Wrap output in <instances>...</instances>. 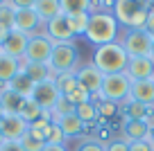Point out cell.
<instances>
[{
    "label": "cell",
    "instance_id": "45",
    "mask_svg": "<svg viewBox=\"0 0 154 151\" xmlns=\"http://www.w3.org/2000/svg\"><path fill=\"white\" fill-rule=\"evenodd\" d=\"M0 88H2V86H0Z\"/></svg>",
    "mask_w": 154,
    "mask_h": 151
},
{
    "label": "cell",
    "instance_id": "2",
    "mask_svg": "<svg viewBox=\"0 0 154 151\" xmlns=\"http://www.w3.org/2000/svg\"><path fill=\"white\" fill-rule=\"evenodd\" d=\"M91 63L102 75H116V72H125L129 57H127L125 47L120 45V41H116V43H106V45L95 47Z\"/></svg>",
    "mask_w": 154,
    "mask_h": 151
},
{
    "label": "cell",
    "instance_id": "7",
    "mask_svg": "<svg viewBox=\"0 0 154 151\" xmlns=\"http://www.w3.org/2000/svg\"><path fill=\"white\" fill-rule=\"evenodd\" d=\"M16 9V27L18 32L27 34V36H36V34L43 32V23H41V18L36 16V11L32 9V2L29 0H20V2H11Z\"/></svg>",
    "mask_w": 154,
    "mask_h": 151
},
{
    "label": "cell",
    "instance_id": "13",
    "mask_svg": "<svg viewBox=\"0 0 154 151\" xmlns=\"http://www.w3.org/2000/svg\"><path fill=\"white\" fill-rule=\"evenodd\" d=\"M125 75L129 77V81H149L154 79V61L149 57H136V59H129L125 68Z\"/></svg>",
    "mask_w": 154,
    "mask_h": 151
},
{
    "label": "cell",
    "instance_id": "11",
    "mask_svg": "<svg viewBox=\"0 0 154 151\" xmlns=\"http://www.w3.org/2000/svg\"><path fill=\"white\" fill-rule=\"evenodd\" d=\"M59 97H61V95H59L57 86H54V79L43 81V84H36V86H34L32 99L45 111V113H50V111L54 108V104L59 102Z\"/></svg>",
    "mask_w": 154,
    "mask_h": 151
},
{
    "label": "cell",
    "instance_id": "35",
    "mask_svg": "<svg viewBox=\"0 0 154 151\" xmlns=\"http://www.w3.org/2000/svg\"><path fill=\"white\" fill-rule=\"evenodd\" d=\"M143 29H145V32H147L149 36L154 38V7L147 11V18H145V27H143Z\"/></svg>",
    "mask_w": 154,
    "mask_h": 151
},
{
    "label": "cell",
    "instance_id": "26",
    "mask_svg": "<svg viewBox=\"0 0 154 151\" xmlns=\"http://www.w3.org/2000/svg\"><path fill=\"white\" fill-rule=\"evenodd\" d=\"M54 86H57V90H59V95H61V97H68V95L77 88V77H75V72L54 75Z\"/></svg>",
    "mask_w": 154,
    "mask_h": 151
},
{
    "label": "cell",
    "instance_id": "19",
    "mask_svg": "<svg viewBox=\"0 0 154 151\" xmlns=\"http://www.w3.org/2000/svg\"><path fill=\"white\" fill-rule=\"evenodd\" d=\"M23 104H25V99L20 97V95H16L14 90H9L7 86L0 88V106H2L5 115H18L20 108H23Z\"/></svg>",
    "mask_w": 154,
    "mask_h": 151
},
{
    "label": "cell",
    "instance_id": "29",
    "mask_svg": "<svg viewBox=\"0 0 154 151\" xmlns=\"http://www.w3.org/2000/svg\"><path fill=\"white\" fill-rule=\"evenodd\" d=\"M95 106H97V113H100V117H102V120H106V122L120 113V106L113 104V102H104V99H102V102H97Z\"/></svg>",
    "mask_w": 154,
    "mask_h": 151
},
{
    "label": "cell",
    "instance_id": "17",
    "mask_svg": "<svg viewBox=\"0 0 154 151\" xmlns=\"http://www.w3.org/2000/svg\"><path fill=\"white\" fill-rule=\"evenodd\" d=\"M18 75H20V59L0 50V86H7Z\"/></svg>",
    "mask_w": 154,
    "mask_h": 151
},
{
    "label": "cell",
    "instance_id": "27",
    "mask_svg": "<svg viewBox=\"0 0 154 151\" xmlns=\"http://www.w3.org/2000/svg\"><path fill=\"white\" fill-rule=\"evenodd\" d=\"M75 108L77 106L72 104L68 97H59V102L54 104V108L50 111V120H52V124H57L61 117H66V115H72L75 113Z\"/></svg>",
    "mask_w": 154,
    "mask_h": 151
},
{
    "label": "cell",
    "instance_id": "24",
    "mask_svg": "<svg viewBox=\"0 0 154 151\" xmlns=\"http://www.w3.org/2000/svg\"><path fill=\"white\" fill-rule=\"evenodd\" d=\"M75 115L79 117V122L84 124V126H91V124H97V120H100V113H97V106L93 104V102H86V104H79L75 108Z\"/></svg>",
    "mask_w": 154,
    "mask_h": 151
},
{
    "label": "cell",
    "instance_id": "22",
    "mask_svg": "<svg viewBox=\"0 0 154 151\" xmlns=\"http://www.w3.org/2000/svg\"><path fill=\"white\" fill-rule=\"evenodd\" d=\"M34 81L29 79L27 75H23V72H20L18 77H14V79L9 81V84H7V88L9 90H14L16 95H20V97L23 99H32V93H34Z\"/></svg>",
    "mask_w": 154,
    "mask_h": 151
},
{
    "label": "cell",
    "instance_id": "38",
    "mask_svg": "<svg viewBox=\"0 0 154 151\" xmlns=\"http://www.w3.org/2000/svg\"><path fill=\"white\" fill-rule=\"evenodd\" d=\"M43 151H68V149H66V144H45Z\"/></svg>",
    "mask_w": 154,
    "mask_h": 151
},
{
    "label": "cell",
    "instance_id": "3",
    "mask_svg": "<svg viewBox=\"0 0 154 151\" xmlns=\"http://www.w3.org/2000/svg\"><path fill=\"white\" fill-rule=\"evenodd\" d=\"M152 9V2H138V0H116L113 2V18L125 29H143L147 11Z\"/></svg>",
    "mask_w": 154,
    "mask_h": 151
},
{
    "label": "cell",
    "instance_id": "37",
    "mask_svg": "<svg viewBox=\"0 0 154 151\" xmlns=\"http://www.w3.org/2000/svg\"><path fill=\"white\" fill-rule=\"evenodd\" d=\"M0 151H25V149H23V144H20V142H9V140H7Z\"/></svg>",
    "mask_w": 154,
    "mask_h": 151
},
{
    "label": "cell",
    "instance_id": "20",
    "mask_svg": "<svg viewBox=\"0 0 154 151\" xmlns=\"http://www.w3.org/2000/svg\"><path fill=\"white\" fill-rule=\"evenodd\" d=\"M57 126L61 129V133L66 135V140H75V138H84V124L79 122L75 113L72 115H66L57 122Z\"/></svg>",
    "mask_w": 154,
    "mask_h": 151
},
{
    "label": "cell",
    "instance_id": "12",
    "mask_svg": "<svg viewBox=\"0 0 154 151\" xmlns=\"http://www.w3.org/2000/svg\"><path fill=\"white\" fill-rule=\"evenodd\" d=\"M27 131H29V124L20 115H5L0 120V133L9 142H20Z\"/></svg>",
    "mask_w": 154,
    "mask_h": 151
},
{
    "label": "cell",
    "instance_id": "43",
    "mask_svg": "<svg viewBox=\"0 0 154 151\" xmlns=\"http://www.w3.org/2000/svg\"><path fill=\"white\" fill-rule=\"evenodd\" d=\"M2 117H5V111H2V106H0V120H2Z\"/></svg>",
    "mask_w": 154,
    "mask_h": 151
},
{
    "label": "cell",
    "instance_id": "23",
    "mask_svg": "<svg viewBox=\"0 0 154 151\" xmlns=\"http://www.w3.org/2000/svg\"><path fill=\"white\" fill-rule=\"evenodd\" d=\"M68 20V27H70V32L77 36H84L86 34V27H88V18H91V14H86V11H75V14H63Z\"/></svg>",
    "mask_w": 154,
    "mask_h": 151
},
{
    "label": "cell",
    "instance_id": "40",
    "mask_svg": "<svg viewBox=\"0 0 154 151\" xmlns=\"http://www.w3.org/2000/svg\"><path fill=\"white\" fill-rule=\"evenodd\" d=\"M149 144H152V149H154V129L149 131Z\"/></svg>",
    "mask_w": 154,
    "mask_h": 151
},
{
    "label": "cell",
    "instance_id": "1",
    "mask_svg": "<svg viewBox=\"0 0 154 151\" xmlns=\"http://www.w3.org/2000/svg\"><path fill=\"white\" fill-rule=\"evenodd\" d=\"M118 34H120V25L113 18V11L97 9L88 18V27H86L84 38L88 43H93L95 47H100V45H106V43H116Z\"/></svg>",
    "mask_w": 154,
    "mask_h": 151
},
{
    "label": "cell",
    "instance_id": "15",
    "mask_svg": "<svg viewBox=\"0 0 154 151\" xmlns=\"http://www.w3.org/2000/svg\"><path fill=\"white\" fill-rule=\"evenodd\" d=\"M129 99L131 102H138L143 106H154V79L149 81H134L129 90Z\"/></svg>",
    "mask_w": 154,
    "mask_h": 151
},
{
    "label": "cell",
    "instance_id": "34",
    "mask_svg": "<svg viewBox=\"0 0 154 151\" xmlns=\"http://www.w3.org/2000/svg\"><path fill=\"white\" fill-rule=\"evenodd\" d=\"M104 149L106 151H129V142H127L125 138H113Z\"/></svg>",
    "mask_w": 154,
    "mask_h": 151
},
{
    "label": "cell",
    "instance_id": "6",
    "mask_svg": "<svg viewBox=\"0 0 154 151\" xmlns=\"http://www.w3.org/2000/svg\"><path fill=\"white\" fill-rule=\"evenodd\" d=\"M118 41H120V45L125 47L127 57L136 59V57H149L154 38L149 36L145 29H125L122 38H118Z\"/></svg>",
    "mask_w": 154,
    "mask_h": 151
},
{
    "label": "cell",
    "instance_id": "33",
    "mask_svg": "<svg viewBox=\"0 0 154 151\" xmlns=\"http://www.w3.org/2000/svg\"><path fill=\"white\" fill-rule=\"evenodd\" d=\"M77 151H106L104 144H100L93 138H82V142L77 144Z\"/></svg>",
    "mask_w": 154,
    "mask_h": 151
},
{
    "label": "cell",
    "instance_id": "8",
    "mask_svg": "<svg viewBox=\"0 0 154 151\" xmlns=\"http://www.w3.org/2000/svg\"><path fill=\"white\" fill-rule=\"evenodd\" d=\"M52 47H54V43L50 41L43 32L36 34V36H29V43H27L23 61L25 63H43V66H48L50 57H52Z\"/></svg>",
    "mask_w": 154,
    "mask_h": 151
},
{
    "label": "cell",
    "instance_id": "14",
    "mask_svg": "<svg viewBox=\"0 0 154 151\" xmlns=\"http://www.w3.org/2000/svg\"><path fill=\"white\" fill-rule=\"evenodd\" d=\"M27 43H29V36H27V34L18 32V29H11V32L7 34L5 43L0 45V50L23 61V57H25V50H27Z\"/></svg>",
    "mask_w": 154,
    "mask_h": 151
},
{
    "label": "cell",
    "instance_id": "31",
    "mask_svg": "<svg viewBox=\"0 0 154 151\" xmlns=\"http://www.w3.org/2000/svg\"><path fill=\"white\" fill-rule=\"evenodd\" d=\"M91 97H93V95L88 93V90H84L79 84H77V88L72 90L70 95H68V99H70V102H72L75 106H79V104H86V102H91Z\"/></svg>",
    "mask_w": 154,
    "mask_h": 151
},
{
    "label": "cell",
    "instance_id": "41",
    "mask_svg": "<svg viewBox=\"0 0 154 151\" xmlns=\"http://www.w3.org/2000/svg\"><path fill=\"white\" fill-rule=\"evenodd\" d=\"M149 59L154 61V41H152V50H149Z\"/></svg>",
    "mask_w": 154,
    "mask_h": 151
},
{
    "label": "cell",
    "instance_id": "42",
    "mask_svg": "<svg viewBox=\"0 0 154 151\" xmlns=\"http://www.w3.org/2000/svg\"><path fill=\"white\" fill-rule=\"evenodd\" d=\"M5 142H7V140L2 138V133H0V149H2V144H5Z\"/></svg>",
    "mask_w": 154,
    "mask_h": 151
},
{
    "label": "cell",
    "instance_id": "21",
    "mask_svg": "<svg viewBox=\"0 0 154 151\" xmlns=\"http://www.w3.org/2000/svg\"><path fill=\"white\" fill-rule=\"evenodd\" d=\"M127 142H149V126L145 122H122Z\"/></svg>",
    "mask_w": 154,
    "mask_h": 151
},
{
    "label": "cell",
    "instance_id": "32",
    "mask_svg": "<svg viewBox=\"0 0 154 151\" xmlns=\"http://www.w3.org/2000/svg\"><path fill=\"white\" fill-rule=\"evenodd\" d=\"M45 144H66V135L61 133V129L57 124H52L48 131V138H45Z\"/></svg>",
    "mask_w": 154,
    "mask_h": 151
},
{
    "label": "cell",
    "instance_id": "30",
    "mask_svg": "<svg viewBox=\"0 0 154 151\" xmlns=\"http://www.w3.org/2000/svg\"><path fill=\"white\" fill-rule=\"evenodd\" d=\"M20 144H23V149H25V151H43V149H45V142H43V140H38V138H34L29 131L23 135Z\"/></svg>",
    "mask_w": 154,
    "mask_h": 151
},
{
    "label": "cell",
    "instance_id": "5",
    "mask_svg": "<svg viewBox=\"0 0 154 151\" xmlns=\"http://www.w3.org/2000/svg\"><path fill=\"white\" fill-rule=\"evenodd\" d=\"M79 59V50L75 43H59L52 47V57H50V70L54 75H63V72H77V68L82 66Z\"/></svg>",
    "mask_w": 154,
    "mask_h": 151
},
{
    "label": "cell",
    "instance_id": "4",
    "mask_svg": "<svg viewBox=\"0 0 154 151\" xmlns=\"http://www.w3.org/2000/svg\"><path fill=\"white\" fill-rule=\"evenodd\" d=\"M129 90H131V81L125 72L104 75V81H102V88H100V99L122 106L125 102H129Z\"/></svg>",
    "mask_w": 154,
    "mask_h": 151
},
{
    "label": "cell",
    "instance_id": "39",
    "mask_svg": "<svg viewBox=\"0 0 154 151\" xmlns=\"http://www.w3.org/2000/svg\"><path fill=\"white\" fill-rule=\"evenodd\" d=\"M7 34H9V32H7V29H5V27H2V25H0V45H2V43H5V38H7Z\"/></svg>",
    "mask_w": 154,
    "mask_h": 151
},
{
    "label": "cell",
    "instance_id": "16",
    "mask_svg": "<svg viewBox=\"0 0 154 151\" xmlns=\"http://www.w3.org/2000/svg\"><path fill=\"white\" fill-rule=\"evenodd\" d=\"M32 9L36 11V16L41 18V23H48V20L57 18L63 14L61 0H32Z\"/></svg>",
    "mask_w": 154,
    "mask_h": 151
},
{
    "label": "cell",
    "instance_id": "44",
    "mask_svg": "<svg viewBox=\"0 0 154 151\" xmlns=\"http://www.w3.org/2000/svg\"><path fill=\"white\" fill-rule=\"evenodd\" d=\"M152 7H154V2H152Z\"/></svg>",
    "mask_w": 154,
    "mask_h": 151
},
{
    "label": "cell",
    "instance_id": "10",
    "mask_svg": "<svg viewBox=\"0 0 154 151\" xmlns=\"http://www.w3.org/2000/svg\"><path fill=\"white\" fill-rule=\"evenodd\" d=\"M43 34L54 45H59V43H75V34L70 32L68 20H66L63 14L57 16V18H52V20H48V23L43 25Z\"/></svg>",
    "mask_w": 154,
    "mask_h": 151
},
{
    "label": "cell",
    "instance_id": "18",
    "mask_svg": "<svg viewBox=\"0 0 154 151\" xmlns=\"http://www.w3.org/2000/svg\"><path fill=\"white\" fill-rule=\"evenodd\" d=\"M20 72L27 75L34 84H43V81L54 79V72L50 70V66H43V63H25V61H20Z\"/></svg>",
    "mask_w": 154,
    "mask_h": 151
},
{
    "label": "cell",
    "instance_id": "25",
    "mask_svg": "<svg viewBox=\"0 0 154 151\" xmlns=\"http://www.w3.org/2000/svg\"><path fill=\"white\" fill-rule=\"evenodd\" d=\"M18 115H20V117H23L27 124H34V122H38L41 117H45L48 113H45V111L41 108V106H38L34 99H25V104H23V108H20Z\"/></svg>",
    "mask_w": 154,
    "mask_h": 151
},
{
    "label": "cell",
    "instance_id": "9",
    "mask_svg": "<svg viewBox=\"0 0 154 151\" xmlns=\"http://www.w3.org/2000/svg\"><path fill=\"white\" fill-rule=\"evenodd\" d=\"M77 77V84L82 86L84 90H88L91 95H100V88H102V81H104V75L93 66L91 61L88 63H82L75 72Z\"/></svg>",
    "mask_w": 154,
    "mask_h": 151
},
{
    "label": "cell",
    "instance_id": "36",
    "mask_svg": "<svg viewBox=\"0 0 154 151\" xmlns=\"http://www.w3.org/2000/svg\"><path fill=\"white\" fill-rule=\"evenodd\" d=\"M129 151H154L149 142H129Z\"/></svg>",
    "mask_w": 154,
    "mask_h": 151
},
{
    "label": "cell",
    "instance_id": "28",
    "mask_svg": "<svg viewBox=\"0 0 154 151\" xmlns=\"http://www.w3.org/2000/svg\"><path fill=\"white\" fill-rule=\"evenodd\" d=\"M0 25H2L7 32H11V29L16 27V9H14V5H11V0H2V2H0Z\"/></svg>",
    "mask_w": 154,
    "mask_h": 151
}]
</instances>
